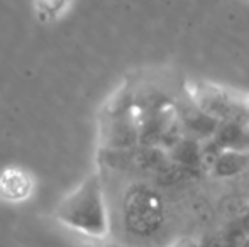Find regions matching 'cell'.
Returning a JSON list of instances; mask_svg holds the SVG:
<instances>
[{"label":"cell","instance_id":"4","mask_svg":"<svg viewBox=\"0 0 249 247\" xmlns=\"http://www.w3.org/2000/svg\"><path fill=\"white\" fill-rule=\"evenodd\" d=\"M212 139L222 149L249 152V124L220 122Z\"/></svg>","mask_w":249,"mask_h":247},{"label":"cell","instance_id":"5","mask_svg":"<svg viewBox=\"0 0 249 247\" xmlns=\"http://www.w3.org/2000/svg\"><path fill=\"white\" fill-rule=\"evenodd\" d=\"M2 188L5 191V195H12V197H26L29 193L31 186H29V180L27 176H24L22 173L19 171H7L5 175L2 176Z\"/></svg>","mask_w":249,"mask_h":247},{"label":"cell","instance_id":"2","mask_svg":"<svg viewBox=\"0 0 249 247\" xmlns=\"http://www.w3.org/2000/svg\"><path fill=\"white\" fill-rule=\"evenodd\" d=\"M121 214L127 235L148 239L161 231L166 208L163 197L156 188L149 183L136 181L125 188L122 195Z\"/></svg>","mask_w":249,"mask_h":247},{"label":"cell","instance_id":"3","mask_svg":"<svg viewBox=\"0 0 249 247\" xmlns=\"http://www.w3.org/2000/svg\"><path fill=\"white\" fill-rule=\"evenodd\" d=\"M194 105L219 122L249 124V95L210 82H195L188 86Z\"/></svg>","mask_w":249,"mask_h":247},{"label":"cell","instance_id":"1","mask_svg":"<svg viewBox=\"0 0 249 247\" xmlns=\"http://www.w3.org/2000/svg\"><path fill=\"white\" fill-rule=\"evenodd\" d=\"M59 224L90 237H105L108 234V210L104 181L99 171H93L56 208Z\"/></svg>","mask_w":249,"mask_h":247}]
</instances>
